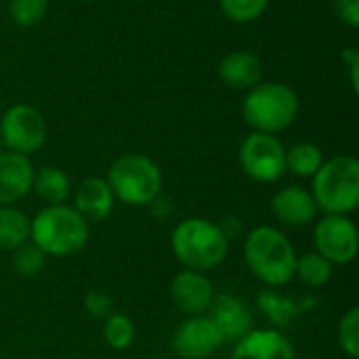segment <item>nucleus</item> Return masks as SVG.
<instances>
[{"mask_svg": "<svg viewBox=\"0 0 359 359\" xmlns=\"http://www.w3.org/2000/svg\"><path fill=\"white\" fill-rule=\"evenodd\" d=\"M244 259L252 276L267 288L286 286L294 278L297 252L280 229L267 225L252 229L244 242Z\"/></svg>", "mask_w": 359, "mask_h": 359, "instance_id": "f257e3e1", "label": "nucleus"}, {"mask_svg": "<svg viewBox=\"0 0 359 359\" xmlns=\"http://www.w3.org/2000/svg\"><path fill=\"white\" fill-rule=\"evenodd\" d=\"M29 238L44 255L72 257L88 242V221L74 206H46L29 223Z\"/></svg>", "mask_w": 359, "mask_h": 359, "instance_id": "f03ea898", "label": "nucleus"}, {"mask_svg": "<svg viewBox=\"0 0 359 359\" xmlns=\"http://www.w3.org/2000/svg\"><path fill=\"white\" fill-rule=\"evenodd\" d=\"M175 257L194 271H208L221 265L227 257L229 242L225 231L206 219L181 221L170 238Z\"/></svg>", "mask_w": 359, "mask_h": 359, "instance_id": "7ed1b4c3", "label": "nucleus"}, {"mask_svg": "<svg viewBox=\"0 0 359 359\" xmlns=\"http://www.w3.org/2000/svg\"><path fill=\"white\" fill-rule=\"evenodd\" d=\"M242 116L255 133L276 135L299 116V97L284 82H259L242 103Z\"/></svg>", "mask_w": 359, "mask_h": 359, "instance_id": "20e7f679", "label": "nucleus"}, {"mask_svg": "<svg viewBox=\"0 0 359 359\" xmlns=\"http://www.w3.org/2000/svg\"><path fill=\"white\" fill-rule=\"evenodd\" d=\"M311 196L326 215H349L359 204V162L353 156L324 160L311 177Z\"/></svg>", "mask_w": 359, "mask_h": 359, "instance_id": "39448f33", "label": "nucleus"}, {"mask_svg": "<svg viewBox=\"0 0 359 359\" xmlns=\"http://www.w3.org/2000/svg\"><path fill=\"white\" fill-rule=\"evenodd\" d=\"M105 181L114 198L130 206H147L156 202L162 191V172L158 164L141 154L118 158Z\"/></svg>", "mask_w": 359, "mask_h": 359, "instance_id": "423d86ee", "label": "nucleus"}, {"mask_svg": "<svg viewBox=\"0 0 359 359\" xmlns=\"http://www.w3.org/2000/svg\"><path fill=\"white\" fill-rule=\"evenodd\" d=\"M242 170L257 183H276L286 172V149L276 135L250 133L240 145Z\"/></svg>", "mask_w": 359, "mask_h": 359, "instance_id": "0eeeda50", "label": "nucleus"}, {"mask_svg": "<svg viewBox=\"0 0 359 359\" xmlns=\"http://www.w3.org/2000/svg\"><path fill=\"white\" fill-rule=\"evenodd\" d=\"M0 139L6 151L29 156L46 141V122L32 105H13L0 120Z\"/></svg>", "mask_w": 359, "mask_h": 359, "instance_id": "6e6552de", "label": "nucleus"}, {"mask_svg": "<svg viewBox=\"0 0 359 359\" xmlns=\"http://www.w3.org/2000/svg\"><path fill=\"white\" fill-rule=\"evenodd\" d=\"M313 242L330 265H349L358 255V227L347 215H326L316 225Z\"/></svg>", "mask_w": 359, "mask_h": 359, "instance_id": "1a4fd4ad", "label": "nucleus"}, {"mask_svg": "<svg viewBox=\"0 0 359 359\" xmlns=\"http://www.w3.org/2000/svg\"><path fill=\"white\" fill-rule=\"evenodd\" d=\"M223 345V334L208 316H191L172 334V349L183 359L208 358Z\"/></svg>", "mask_w": 359, "mask_h": 359, "instance_id": "9d476101", "label": "nucleus"}, {"mask_svg": "<svg viewBox=\"0 0 359 359\" xmlns=\"http://www.w3.org/2000/svg\"><path fill=\"white\" fill-rule=\"evenodd\" d=\"M170 297L172 303L189 316H204L212 301H215V286L212 282L202 273L194 269L181 271L172 284H170Z\"/></svg>", "mask_w": 359, "mask_h": 359, "instance_id": "9b49d317", "label": "nucleus"}, {"mask_svg": "<svg viewBox=\"0 0 359 359\" xmlns=\"http://www.w3.org/2000/svg\"><path fill=\"white\" fill-rule=\"evenodd\" d=\"M34 166L27 156L0 154V206H13L32 191Z\"/></svg>", "mask_w": 359, "mask_h": 359, "instance_id": "f8f14e48", "label": "nucleus"}, {"mask_svg": "<svg viewBox=\"0 0 359 359\" xmlns=\"http://www.w3.org/2000/svg\"><path fill=\"white\" fill-rule=\"evenodd\" d=\"M208 318L217 324L225 343H238L248 332H252V316L246 305L233 294L215 297Z\"/></svg>", "mask_w": 359, "mask_h": 359, "instance_id": "ddd939ff", "label": "nucleus"}, {"mask_svg": "<svg viewBox=\"0 0 359 359\" xmlns=\"http://www.w3.org/2000/svg\"><path fill=\"white\" fill-rule=\"evenodd\" d=\"M271 210L276 219L288 227H303L311 223L320 212L311 191L299 185L284 187L282 191H278L271 200Z\"/></svg>", "mask_w": 359, "mask_h": 359, "instance_id": "4468645a", "label": "nucleus"}, {"mask_svg": "<svg viewBox=\"0 0 359 359\" xmlns=\"http://www.w3.org/2000/svg\"><path fill=\"white\" fill-rule=\"evenodd\" d=\"M229 359H294L292 343L280 330H252L236 343Z\"/></svg>", "mask_w": 359, "mask_h": 359, "instance_id": "2eb2a0df", "label": "nucleus"}, {"mask_svg": "<svg viewBox=\"0 0 359 359\" xmlns=\"http://www.w3.org/2000/svg\"><path fill=\"white\" fill-rule=\"evenodd\" d=\"M221 82L236 90H250L263 78V63L255 53L233 50L225 55L217 67Z\"/></svg>", "mask_w": 359, "mask_h": 359, "instance_id": "dca6fc26", "label": "nucleus"}, {"mask_svg": "<svg viewBox=\"0 0 359 359\" xmlns=\"http://www.w3.org/2000/svg\"><path fill=\"white\" fill-rule=\"evenodd\" d=\"M74 208L86 221H103L114 208V194L105 179L88 177L84 179L74 196Z\"/></svg>", "mask_w": 359, "mask_h": 359, "instance_id": "f3484780", "label": "nucleus"}, {"mask_svg": "<svg viewBox=\"0 0 359 359\" xmlns=\"http://www.w3.org/2000/svg\"><path fill=\"white\" fill-rule=\"evenodd\" d=\"M32 189L48 206L63 204L69 196V179L55 166H42L40 170H34Z\"/></svg>", "mask_w": 359, "mask_h": 359, "instance_id": "a211bd4d", "label": "nucleus"}, {"mask_svg": "<svg viewBox=\"0 0 359 359\" xmlns=\"http://www.w3.org/2000/svg\"><path fill=\"white\" fill-rule=\"evenodd\" d=\"M29 238V219L15 206H0V248L15 250Z\"/></svg>", "mask_w": 359, "mask_h": 359, "instance_id": "6ab92c4d", "label": "nucleus"}, {"mask_svg": "<svg viewBox=\"0 0 359 359\" xmlns=\"http://www.w3.org/2000/svg\"><path fill=\"white\" fill-rule=\"evenodd\" d=\"M324 164V154L316 143H297L286 151V170H290L294 177L307 179L313 177L320 166Z\"/></svg>", "mask_w": 359, "mask_h": 359, "instance_id": "aec40b11", "label": "nucleus"}, {"mask_svg": "<svg viewBox=\"0 0 359 359\" xmlns=\"http://www.w3.org/2000/svg\"><path fill=\"white\" fill-rule=\"evenodd\" d=\"M259 309L263 311V316L278 328L282 326H288L301 311V307L297 303H292L290 299L282 297L280 292H276L273 288H265L261 290L259 299Z\"/></svg>", "mask_w": 359, "mask_h": 359, "instance_id": "412c9836", "label": "nucleus"}, {"mask_svg": "<svg viewBox=\"0 0 359 359\" xmlns=\"http://www.w3.org/2000/svg\"><path fill=\"white\" fill-rule=\"evenodd\" d=\"M294 276L305 284V286H324L332 278V265L318 252H307L303 257H297L294 265Z\"/></svg>", "mask_w": 359, "mask_h": 359, "instance_id": "4be33fe9", "label": "nucleus"}, {"mask_svg": "<svg viewBox=\"0 0 359 359\" xmlns=\"http://www.w3.org/2000/svg\"><path fill=\"white\" fill-rule=\"evenodd\" d=\"M103 337L111 349H118V351L128 349L135 341V324L130 322V318L122 313L107 316V322L103 326Z\"/></svg>", "mask_w": 359, "mask_h": 359, "instance_id": "5701e85b", "label": "nucleus"}, {"mask_svg": "<svg viewBox=\"0 0 359 359\" xmlns=\"http://www.w3.org/2000/svg\"><path fill=\"white\" fill-rule=\"evenodd\" d=\"M46 255L32 242L21 244L13 250V269L21 278H34L44 269Z\"/></svg>", "mask_w": 359, "mask_h": 359, "instance_id": "b1692460", "label": "nucleus"}, {"mask_svg": "<svg viewBox=\"0 0 359 359\" xmlns=\"http://www.w3.org/2000/svg\"><path fill=\"white\" fill-rule=\"evenodd\" d=\"M219 6L229 21L250 23L267 11L269 0H219Z\"/></svg>", "mask_w": 359, "mask_h": 359, "instance_id": "393cba45", "label": "nucleus"}, {"mask_svg": "<svg viewBox=\"0 0 359 359\" xmlns=\"http://www.w3.org/2000/svg\"><path fill=\"white\" fill-rule=\"evenodd\" d=\"M46 0H8V15L19 27H34L46 15Z\"/></svg>", "mask_w": 359, "mask_h": 359, "instance_id": "a878e982", "label": "nucleus"}, {"mask_svg": "<svg viewBox=\"0 0 359 359\" xmlns=\"http://www.w3.org/2000/svg\"><path fill=\"white\" fill-rule=\"evenodd\" d=\"M339 345L351 359L359 358V309H349L339 322Z\"/></svg>", "mask_w": 359, "mask_h": 359, "instance_id": "bb28decb", "label": "nucleus"}, {"mask_svg": "<svg viewBox=\"0 0 359 359\" xmlns=\"http://www.w3.org/2000/svg\"><path fill=\"white\" fill-rule=\"evenodd\" d=\"M111 307H114V301L105 292L93 290L84 297V309L95 318H107L111 313Z\"/></svg>", "mask_w": 359, "mask_h": 359, "instance_id": "cd10ccee", "label": "nucleus"}, {"mask_svg": "<svg viewBox=\"0 0 359 359\" xmlns=\"http://www.w3.org/2000/svg\"><path fill=\"white\" fill-rule=\"evenodd\" d=\"M334 13L345 25L353 29L359 25V0H334Z\"/></svg>", "mask_w": 359, "mask_h": 359, "instance_id": "c85d7f7f", "label": "nucleus"}, {"mask_svg": "<svg viewBox=\"0 0 359 359\" xmlns=\"http://www.w3.org/2000/svg\"><path fill=\"white\" fill-rule=\"evenodd\" d=\"M4 151V145H2V139H0V154Z\"/></svg>", "mask_w": 359, "mask_h": 359, "instance_id": "c756f323", "label": "nucleus"}, {"mask_svg": "<svg viewBox=\"0 0 359 359\" xmlns=\"http://www.w3.org/2000/svg\"><path fill=\"white\" fill-rule=\"evenodd\" d=\"M0 2H4V0H0Z\"/></svg>", "mask_w": 359, "mask_h": 359, "instance_id": "7c9ffc66", "label": "nucleus"}]
</instances>
